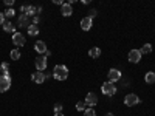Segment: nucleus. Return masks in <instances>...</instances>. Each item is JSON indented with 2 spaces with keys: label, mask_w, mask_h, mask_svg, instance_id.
I'll use <instances>...</instances> for the list:
<instances>
[{
  "label": "nucleus",
  "mask_w": 155,
  "mask_h": 116,
  "mask_svg": "<svg viewBox=\"0 0 155 116\" xmlns=\"http://www.w3.org/2000/svg\"><path fill=\"white\" fill-rule=\"evenodd\" d=\"M54 116H64L62 113H54Z\"/></svg>",
  "instance_id": "7c9ffc66"
},
{
  "label": "nucleus",
  "mask_w": 155,
  "mask_h": 116,
  "mask_svg": "<svg viewBox=\"0 0 155 116\" xmlns=\"http://www.w3.org/2000/svg\"><path fill=\"white\" fill-rule=\"evenodd\" d=\"M84 102H85V105H88V107H92V108H93V107L98 104V96H96L95 93H87Z\"/></svg>",
  "instance_id": "1a4fd4ad"
},
{
  "label": "nucleus",
  "mask_w": 155,
  "mask_h": 116,
  "mask_svg": "<svg viewBox=\"0 0 155 116\" xmlns=\"http://www.w3.org/2000/svg\"><path fill=\"white\" fill-rule=\"evenodd\" d=\"M107 76H109V82L115 84L116 81H120V79H121V71H120L118 68H110Z\"/></svg>",
  "instance_id": "0eeeda50"
},
{
  "label": "nucleus",
  "mask_w": 155,
  "mask_h": 116,
  "mask_svg": "<svg viewBox=\"0 0 155 116\" xmlns=\"http://www.w3.org/2000/svg\"><path fill=\"white\" fill-rule=\"evenodd\" d=\"M92 27H93V20L90 19V17H84L81 20V28L84 31H90V28H92Z\"/></svg>",
  "instance_id": "ddd939ff"
},
{
  "label": "nucleus",
  "mask_w": 155,
  "mask_h": 116,
  "mask_svg": "<svg viewBox=\"0 0 155 116\" xmlns=\"http://www.w3.org/2000/svg\"><path fill=\"white\" fill-rule=\"evenodd\" d=\"M144 79H146L147 84H153L155 82V73L153 71H147L146 76H144Z\"/></svg>",
  "instance_id": "f3484780"
},
{
  "label": "nucleus",
  "mask_w": 155,
  "mask_h": 116,
  "mask_svg": "<svg viewBox=\"0 0 155 116\" xmlns=\"http://www.w3.org/2000/svg\"><path fill=\"white\" fill-rule=\"evenodd\" d=\"M0 70H2V73H9V63L8 62H3L2 65H0Z\"/></svg>",
  "instance_id": "5701e85b"
},
{
  "label": "nucleus",
  "mask_w": 155,
  "mask_h": 116,
  "mask_svg": "<svg viewBox=\"0 0 155 116\" xmlns=\"http://www.w3.org/2000/svg\"><path fill=\"white\" fill-rule=\"evenodd\" d=\"M31 79L36 82V84H44L45 82V73L44 71H34L31 74Z\"/></svg>",
  "instance_id": "9b49d317"
},
{
  "label": "nucleus",
  "mask_w": 155,
  "mask_h": 116,
  "mask_svg": "<svg viewBox=\"0 0 155 116\" xmlns=\"http://www.w3.org/2000/svg\"><path fill=\"white\" fill-rule=\"evenodd\" d=\"M30 17L27 16V14H20L19 17H17V27H20V28H28L30 27Z\"/></svg>",
  "instance_id": "9d476101"
},
{
  "label": "nucleus",
  "mask_w": 155,
  "mask_h": 116,
  "mask_svg": "<svg viewBox=\"0 0 155 116\" xmlns=\"http://www.w3.org/2000/svg\"><path fill=\"white\" fill-rule=\"evenodd\" d=\"M53 77L56 81H65L68 77V68L65 65H56L53 70Z\"/></svg>",
  "instance_id": "f257e3e1"
},
{
  "label": "nucleus",
  "mask_w": 155,
  "mask_h": 116,
  "mask_svg": "<svg viewBox=\"0 0 155 116\" xmlns=\"http://www.w3.org/2000/svg\"><path fill=\"white\" fill-rule=\"evenodd\" d=\"M34 63H36L37 71H44V70L47 68V56H45V54L37 56V57H36V60H34Z\"/></svg>",
  "instance_id": "20e7f679"
},
{
  "label": "nucleus",
  "mask_w": 155,
  "mask_h": 116,
  "mask_svg": "<svg viewBox=\"0 0 155 116\" xmlns=\"http://www.w3.org/2000/svg\"><path fill=\"white\" fill-rule=\"evenodd\" d=\"M61 14H62L64 17H70V16L73 14V8H71V5L64 3V5H62V8H61Z\"/></svg>",
  "instance_id": "4468645a"
},
{
  "label": "nucleus",
  "mask_w": 155,
  "mask_h": 116,
  "mask_svg": "<svg viewBox=\"0 0 155 116\" xmlns=\"http://www.w3.org/2000/svg\"><path fill=\"white\" fill-rule=\"evenodd\" d=\"M140 51H141V54H149L150 51H152V45L150 44H146V45H143V48H141Z\"/></svg>",
  "instance_id": "6ab92c4d"
},
{
  "label": "nucleus",
  "mask_w": 155,
  "mask_h": 116,
  "mask_svg": "<svg viewBox=\"0 0 155 116\" xmlns=\"http://www.w3.org/2000/svg\"><path fill=\"white\" fill-rule=\"evenodd\" d=\"M84 116H96V111L92 108V107H87L84 110Z\"/></svg>",
  "instance_id": "4be33fe9"
},
{
  "label": "nucleus",
  "mask_w": 155,
  "mask_h": 116,
  "mask_svg": "<svg viewBox=\"0 0 155 116\" xmlns=\"http://www.w3.org/2000/svg\"><path fill=\"white\" fill-rule=\"evenodd\" d=\"M3 14H5V17H6V19H11V17H14V16H16V11L12 9V8H8V9L3 12Z\"/></svg>",
  "instance_id": "aec40b11"
},
{
  "label": "nucleus",
  "mask_w": 155,
  "mask_h": 116,
  "mask_svg": "<svg viewBox=\"0 0 155 116\" xmlns=\"http://www.w3.org/2000/svg\"><path fill=\"white\" fill-rule=\"evenodd\" d=\"M76 110H78V111H84V110H85V102H84V101L78 102V104H76Z\"/></svg>",
  "instance_id": "b1692460"
},
{
  "label": "nucleus",
  "mask_w": 155,
  "mask_h": 116,
  "mask_svg": "<svg viewBox=\"0 0 155 116\" xmlns=\"http://www.w3.org/2000/svg\"><path fill=\"white\" fill-rule=\"evenodd\" d=\"M124 104H126L127 107H134V105L140 104V98H138L137 95L130 93V95H127V96L124 98Z\"/></svg>",
  "instance_id": "423d86ee"
},
{
  "label": "nucleus",
  "mask_w": 155,
  "mask_h": 116,
  "mask_svg": "<svg viewBox=\"0 0 155 116\" xmlns=\"http://www.w3.org/2000/svg\"><path fill=\"white\" fill-rule=\"evenodd\" d=\"M39 20H41V17H39V14H36V16L33 17V25H37Z\"/></svg>",
  "instance_id": "bb28decb"
},
{
  "label": "nucleus",
  "mask_w": 155,
  "mask_h": 116,
  "mask_svg": "<svg viewBox=\"0 0 155 116\" xmlns=\"http://www.w3.org/2000/svg\"><path fill=\"white\" fill-rule=\"evenodd\" d=\"M3 30H5L6 33H14V31H16V27H14V23H12V22L5 20V23H3Z\"/></svg>",
  "instance_id": "2eb2a0df"
},
{
  "label": "nucleus",
  "mask_w": 155,
  "mask_h": 116,
  "mask_svg": "<svg viewBox=\"0 0 155 116\" xmlns=\"http://www.w3.org/2000/svg\"><path fill=\"white\" fill-rule=\"evenodd\" d=\"M34 50L37 51V53H39V56H42V54H45L47 53V44L45 42H42V40H37L36 42V45H34Z\"/></svg>",
  "instance_id": "f8f14e48"
},
{
  "label": "nucleus",
  "mask_w": 155,
  "mask_h": 116,
  "mask_svg": "<svg viewBox=\"0 0 155 116\" xmlns=\"http://www.w3.org/2000/svg\"><path fill=\"white\" fill-rule=\"evenodd\" d=\"M3 23H5V14L0 12V25H3Z\"/></svg>",
  "instance_id": "cd10ccee"
},
{
  "label": "nucleus",
  "mask_w": 155,
  "mask_h": 116,
  "mask_svg": "<svg viewBox=\"0 0 155 116\" xmlns=\"http://www.w3.org/2000/svg\"><path fill=\"white\" fill-rule=\"evenodd\" d=\"M9 87H11V76H9V73H5L0 76V93L8 92Z\"/></svg>",
  "instance_id": "f03ea898"
},
{
  "label": "nucleus",
  "mask_w": 155,
  "mask_h": 116,
  "mask_svg": "<svg viewBox=\"0 0 155 116\" xmlns=\"http://www.w3.org/2000/svg\"><path fill=\"white\" fill-rule=\"evenodd\" d=\"M9 56H11L12 60H19V59H20V51H19V50H12Z\"/></svg>",
  "instance_id": "412c9836"
},
{
  "label": "nucleus",
  "mask_w": 155,
  "mask_h": 116,
  "mask_svg": "<svg viewBox=\"0 0 155 116\" xmlns=\"http://www.w3.org/2000/svg\"><path fill=\"white\" fill-rule=\"evenodd\" d=\"M96 14H98V11H96V9H90V11H88V16H87V17L93 19V17H96Z\"/></svg>",
  "instance_id": "393cba45"
},
{
  "label": "nucleus",
  "mask_w": 155,
  "mask_h": 116,
  "mask_svg": "<svg viewBox=\"0 0 155 116\" xmlns=\"http://www.w3.org/2000/svg\"><path fill=\"white\" fill-rule=\"evenodd\" d=\"M25 42H27V39H25V36L22 33H14L12 34V44H14L16 47H23Z\"/></svg>",
  "instance_id": "6e6552de"
},
{
  "label": "nucleus",
  "mask_w": 155,
  "mask_h": 116,
  "mask_svg": "<svg viewBox=\"0 0 155 116\" xmlns=\"http://www.w3.org/2000/svg\"><path fill=\"white\" fill-rule=\"evenodd\" d=\"M141 51L140 50H130L129 51V56H127V59H129V62H132V63H138L140 60H141Z\"/></svg>",
  "instance_id": "39448f33"
},
{
  "label": "nucleus",
  "mask_w": 155,
  "mask_h": 116,
  "mask_svg": "<svg viewBox=\"0 0 155 116\" xmlns=\"http://www.w3.org/2000/svg\"><path fill=\"white\" fill-rule=\"evenodd\" d=\"M88 56H90V57H93V59L99 57V56H101V50H99L98 47H93L92 50L88 51Z\"/></svg>",
  "instance_id": "dca6fc26"
},
{
  "label": "nucleus",
  "mask_w": 155,
  "mask_h": 116,
  "mask_svg": "<svg viewBox=\"0 0 155 116\" xmlns=\"http://www.w3.org/2000/svg\"><path fill=\"white\" fill-rule=\"evenodd\" d=\"M54 111H56V113H62V105H61V104H56V105H54Z\"/></svg>",
  "instance_id": "a878e982"
},
{
  "label": "nucleus",
  "mask_w": 155,
  "mask_h": 116,
  "mask_svg": "<svg viewBox=\"0 0 155 116\" xmlns=\"http://www.w3.org/2000/svg\"><path fill=\"white\" fill-rule=\"evenodd\" d=\"M28 34L30 36H37L39 34V28H37V25H30V27H28Z\"/></svg>",
  "instance_id": "a211bd4d"
},
{
  "label": "nucleus",
  "mask_w": 155,
  "mask_h": 116,
  "mask_svg": "<svg viewBox=\"0 0 155 116\" xmlns=\"http://www.w3.org/2000/svg\"><path fill=\"white\" fill-rule=\"evenodd\" d=\"M106 116H113V114H112V113H107V114H106Z\"/></svg>",
  "instance_id": "2f4dec72"
},
{
  "label": "nucleus",
  "mask_w": 155,
  "mask_h": 116,
  "mask_svg": "<svg viewBox=\"0 0 155 116\" xmlns=\"http://www.w3.org/2000/svg\"><path fill=\"white\" fill-rule=\"evenodd\" d=\"M5 3H6V5H8V6H11V5H12V3H14V2H12V0H5Z\"/></svg>",
  "instance_id": "c756f323"
},
{
  "label": "nucleus",
  "mask_w": 155,
  "mask_h": 116,
  "mask_svg": "<svg viewBox=\"0 0 155 116\" xmlns=\"http://www.w3.org/2000/svg\"><path fill=\"white\" fill-rule=\"evenodd\" d=\"M50 77H53V73H45V79H50Z\"/></svg>",
  "instance_id": "c85d7f7f"
},
{
  "label": "nucleus",
  "mask_w": 155,
  "mask_h": 116,
  "mask_svg": "<svg viewBox=\"0 0 155 116\" xmlns=\"http://www.w3.org/2000/svg\"><path fill=\"white\" fill-rule=\"evenodd\" d=\"M101 90H102V93H104L106 96H113V95L116 93V87H115V84H112V82H109V81L102 84Z\"/></svg>",
  "instance_id": "7ed1b4c3"
}]
</instances>
